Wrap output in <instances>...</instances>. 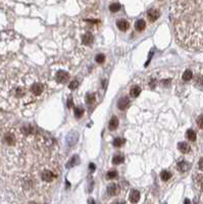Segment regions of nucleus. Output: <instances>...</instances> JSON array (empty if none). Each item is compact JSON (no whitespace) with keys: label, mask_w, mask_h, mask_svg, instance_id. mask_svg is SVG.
<instances>
[{"label":"nucleus","mask_w":203,"mask_h":204,"mask_svg":"<svg viewBox=\"0 0 203 204\" xmlns=\"http://www.w3.org/2000/svg\"><path fill=\"white\" fill-rule=\"evenodd\" d=\"M192 78H193V73H192V71H190V69L185 71V73L183 74V80H184L185 82H188L190 81Z\"/></svg>","instance_id":"aec40b11"},{"label":"nucleus","mask_w":203,"mask_h":204,"mask_svg":"<svg viewBox=\"0 0 203 204\" xmlns=\"http://www.w3.org/2000/svg\"><path fill=\"white\" fill-rule=\"evenodd\" d=\"M90 169H91V171H94V169H95V165L91 163V164H90Z\"/></svg>","instance_id":"c85d7f7f"},{"label":"nucleus","mask_w":203,"mask_h":204,"mask_svg":"<svg viewBox=\"0 0 203 204\" xmlns=\"http://www.w3.org/2000/svg\"><path fill=\"white\" fill-rule=\"evenodd\" d=\"M130 201L132 203H137V202L140 200V193L137 190H132L131 193H130Z\"/></svg>","instance_id":"1a4fd4ad"},{"label":"nucleus","mask_w":203,"mask_h":204,"mask_svg":"<svg viewBox=\"0 0 203 204\" xmlns=\"http://www.w3.org/2000/svg\"><path fill=\"white\" fill-rule=\"evenodd\" d=\"M78 86H79V82L77 81V80H74V81H72L69 83V87L71 90H76V89L78 88Z\"/></svg>","instance_id":"393cba45"},{"label":"nucleus","mask_w":203,"mask_h":204,"mask_svg":"<svg viewBox=\"0 0 203 204\" xmlns=\"http://www.w3.org/2000/svg\"><path fill=\"white\" fill-rule=\"evenodd\" d=\"M140 93H141V88H140L138 85L133 86V87L131 88V90H130V95H131V97H133V98L138 97Z\"/></svg>","instance_id":"9b49d317"},{"label":"nucleus","mask_w":203,"mask_h":204,"mask_svg":"<svg viewBox=\"0 0 203 204\" xmlns=\"http://www.w3.org/2000/svg\"><path fill=\"white\" fill-rule=\"evenodd\" d=\"M93 41H94V36L92 35L91 33H85L84 35H82V37H81V42L83 43L84 45H87V46H89V45H91L92 43H93Z\"/></svg>","instance_id":"423d86ee"},{"label":"nucleus","mask_w":203,"mask_h":204,"mask_svg":"<svg viewBox=\"0 0 203 204\" xmlns=\"http://www.w3.org/2000/svg\"><path fill=\"white\" fill-rule=\"evenodd\" d=\"M200 84H201V85H203V78L200 80Z\"/></svg>","instance_id":"473e14b6"},{"label":"nucleus","mask_w":203,"mask_h":204,"mask_svg":"<svg viewBox=\"0 0 203 204\" xmlns=\"http://www.w3.org/2000/svg\"><path fill=\"white\" fill-rule=\"evenodd\" d=\"M117 127H118V119H117L116 116H113L109 121V126H108V128H109L110 131H114L117 129Z\"/></svg>","instance_id":"ddd939ff"},{"label":"nucleus","mask_w":203,"mask_h":204,"mask_svg":"<svg viewBox=\"0 0 203 204\" xmlns=\"http://www.w3.org/2000/svg\"><path fill=\"white\" fill-rule=\"evenodd\" d=\"M28 204H38L37 202H35V201H31V202H29Z\"/></svg>","instance_id":"7c9ffc66"},{"label":"nucleus","mask_w":203,"mask_h":204,"mask_svg":"<svg viewBox=\"0 0 203 204\" xmlns=\"http://www.w3.org/2000/svg\"><path fill=\"white\" fill-rule=\"evenodd\" d=\"M116 27L118 28L120 31L126 32L128 29H129L130 25L129 23H128V21H126V19H118V21H116Z\"/></svg>","instance_id":"6e6552de"},{"label":"nucleus","mask_w":203,"mask_h":204,"mask_svg":"<svg viewBox=\"0 0 203 204\" xmlns=\"http://www.w3.org/2000/svg\"><path fill=\"white\" fill-rule=\"evenodd\" d=\"M186 136H187V139H188L189 141H191V142H195L196 139H197V135H196V133L193 130L187 131Z\"/></svg>","instance_id":"dca6fc26"},{"label":"nucleus","mask_w":203,"mask_h":204,"mask_svg":"<svg viewBox=\"0 0 203 204\" xmlns=\"http://www.w3.org/2000/svg\"><path fill=\"white\" fill-rule=\"evenodd\" d=\"M89 204H95V201L93 199H90L89 200Z\"/></svg>","instance_id":"c756f323"},{"label":"nucleus","mask_w":203,"mask_h":204,"mask_svg":"<svg viewBox=\"0 0 203 204\" xmlns=\"http://www.w3.org/2000/svg\"><path fill=\"white\" fill-rule=\"evenodd\" d=\"M160 178H161V180H162L163 182H167V181L172 178V173L168 171H161V173H160Z\"/></svg>","instance_id":"f3484780"},{"label":"nucleus","mask_w":203,"mask_h":204,"mask_svg":"<svg viewBox=\"0 0 203 204\" xmlns=\"http://www.w3.org/2000/svg\"><path fill=\"white\" fill-rule=\"evenodd\" d=\"M160 17V12L159 10L155 9V8H151L147 11V17L150 21H155L158 19V17Z\"/></svg>","instance_id":"0eeeda50"},{"label":"nucleus","mask_w":203,"mask_h":204,"mask_svg":"<svg viewBox=\"0 0 203 204\" xmlns=\"http://www.w3.org/2000/svg\"><path fill=\"white\" fill-rule=\"evenodd\" d=\"M69 73L65 69H57V71L54 73V76H53V79H54V82L57 84H65L67 82H69Z\"/></svg>","instance_id":"20e7f679"},{"label":"nucleus","mask_w":203,"mask_h":204,"mask_svg":"<svg viewBox=\"0 0 203 204\" xmlns=\"http://www.w3.org/2000/svg\"><path fill=\"white\" fill-rule=\"evenodd\" d=\"M198 171L195 173V176H194V179H195V184L198 188V190L200 191L201 196H202L203 199V157L200 159L198 164Z\"/></svg>","instance_id":"7ed1b4c3"},{"label":"nucleus","mask_w":203,"mask_h":204,"mask_svg":"<svg viewBox=\"0 0 203 204\" xmlns=\"http://www.w3.org/2000/svg\"><path fill=\"white\" fill-rule=\"evenodd\" d=\"M104 58H105V56L103 54H97L95 57V60L98 62V63H102L103 61H104Z\"/></svg>","instance_id":"a878e982"},{"label":"nucleus","mask_w":203,"mask_h":204,"mask_svg":"<svg viewBox=\"0 0 203 204\" xmlns=\"http://www.w3.org/2000/svg\"><path fill=\"white\" fill-rule=\"evenodd\" d=\"M96 99V96L94 93H89L88 95L86 96V102L87 103H89V104H91V103H93L94 101H95Z\"/></svg>","instance_id":"4be33fe9"},{"label":"nucleus","mask_w":203,"mask_h":204,"mask_svg":"<svg viewBox=\"0 0 203 204\" xmlns=\"http://www.w3.org/2000/svg\"><path fill=\"white\" fill-rule=\"evenodd\" d=\"M129 103H130L129 98H128V97H122V99L120 100V101L117 102V107H118L120 110H124V109H126L128 107Z\"/></svg>","instance_id":"9d476101"},{"label":"nucleus","mask_w":203,"mask_h":204,"mask_svg":"<svg viewBox=\"0 0 203 204\" xmlns=\"http://www.w3.org/2000/svg\"><path fill=\"white\" fill-rule=\"evenodd\" d=\"M172 19L181 44L203 49V0H172Z\"/></svg>","instance_id":"f03ea898"},{"label":"nucleus","mask_w":203,"mask_h":204,"mask_svg":"<svg viewBox=\"0 0 203 204\" xmlns=\"http://www.w3.org/2000/svg\"><path fill=\"white\" fill-rule=\"evenodd\" d=\"M112 204H124V203H122V202H118V201H116V202H114V203H112Z\"/></svg>","instance_id":"2f4dec72"},{"label":"nucleus","mask_w":203,"mask_h":204,"mask_svg":"<svg viewBox=\"0 0 203 204\" xmlns=\"http://www.w3.org/2000/svg\"><path fill=\"white\" fill-rule=\"evenodd\" d=\"M145 21L144 19H139V21H136V24H135V28L138 32H142L145 29Z\"/></svg>","instance_id":"2eb2a0df"},{"label":"nucleus","mask_w":203,"mask_h":204,"mask_svg":"<svg viewBox=\"0 0 203 204\" xmlns=\"http://www.w3.org/2000/svg\"><path fill=\"white\" fill-rule=\"evenodd\" d=\"M73 105H74V103H73V99H72V97H69V101H67V106H69V108H71V107H73Z\"/></svg>","instance_id":"cd10ccee"},{"label":"nucleus","mask_w":203,"mask_h":204,"mask_svg":"<svg viewBox=\"0 0 203 204\" xmlns=\"http://www.w3.org/2000/svg\"><path fill=\"white\" fill-rule=\"evenodd\" d=\"M74 113L75 116H77V117H82L84 115V109L82 107H76L74 110Z\"/></svg>","instance_id":"5701e85b"},{"label":"nucleus","mask_w":203,"mask_h":204,"mask_svg":"<svg viewBox=\"0 0 203 204\" xmlns=\"http://www.w3.org/2000/svg\"><path fill=\"white\" fill-rule=\"evenodd\" d=\"M120 186L115 183H111L107 187V193L109 196H116L120 193Z\"/></svg>","instance_id":"39448f33"},{"label":"nucleus","mask_w":203,"mask_h":204,"mask_svg":"<svg viewBox=\"0 0 203 204\" xmlns=\"http://www.w3.org/2000/svg\"><path fill=\"white\" fill-rule=\"evenodd\" d=\"M197 125L200 129H203V114L200 116H198V119H197Z\"/></svg>","instance_id":"bb28decb"},{"label":"nucleus","mask_w":203,"mask_h":204,"mask_svg":"<svg viewBox=\"0 0 203 204\" xmlns=\"http://www.w3.org/2000/svg\"><path fill=\"white\" fill-rule=\"evenodd\" d=\"M49 87L47 80L33 67L0 71V107L12 111L29 108L47 97Z\"/></svg>","instance_id":"f257e3e1"},{"label":"nucleus","mask_w":203,"mask_h":204,"mask_svg":"<svg viewBox=\"0 0 203 204\" xmlns=\"http://www.w3.org/2000/svg\"><path fill=\"white\" fill-rule=\"evenodd\" d=\"M189 169H190L189 163L184 161V160H183V161H180L179 163H178V169H179L181 173H185V171H187Z\"/></svg>","instance_id":"4468645a"},{"label":"nucleus","mask_w":203,"mask_h":204,"mask_svg":"<svg viewBox=\"0 0 203 204\" xmlns=\"http://www.w3.org/2000/svg\"><path fill=\"white\" fill-rule=\"evenodd\" d=\"M106 178H107L108 180H113V179L117 178V171H109L107 173Z\"/></svg>","instance_id":"b1692460"},{"label":"nucleus","mask_w":203,"mask_h":204,"mask_svg":"<svg viewBox=\"0 0 203 204\" xmlns=\"http://www.w3.org/2000/svg\"><path fill=\"white\" fill-rule=\"evenodd\" d=\"M120 9V3H111L109 5V10L112 12H116Z\"/></svg>","instance_id":"412c9836"},{"label":"nucleus","mask_w":203,"mask_h":204,"mask_svg":"<svg viewBox=\"0 0 203 204\" xmlns=\"http://www.w3.org/2000/svg\"><path fill=\"white\" fill-rule=\"evenodd\" d=\"M178 148L182 153H188L190 151V145L186 142H181L178 144Z\"/></svg>","instance_id":"f8f14e48"},{"label":"nucleus","mask_w":203,"mask_h":204,"mask_svg":"<svg viewBox=\"0 0 203 204\" xmlns=\"http://www.w3.org/2000/svg\"><path fill=\"white\" fill-rule=\"evenodd\" d=\"M124 142H126V141H124V139H122V138H115L114 139V141H113V146H114V147H116V148H120V147H122V145L124 144Z\"/></svg>","instance_id":"6ab92c4d"},{"label":"nucleus","mask_w":203,"mask_h":204,"mask_svg":"<svg viewBox=\"0 0 203 204\" xmlns=\"http://www.w3.org/2000/svg\"><path fill=\"white\" fill-rule=\"evenodd\" d=\"M124 157L122 156V155L117 154V155H115V156L112 158V163L115 164V165H117V164L122 163V162H124Z\"/></svg>","instance_id":"a211bd4d"}]
</instances>
